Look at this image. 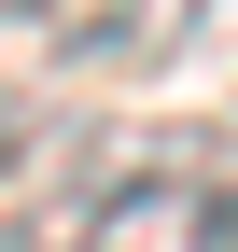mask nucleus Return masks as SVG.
<instances>
[{
    "mask_svg": "<svg viewBox=\"0 0 238 252\" xmlns=\"http://www.w3.org/2000/svg\"><path fill=\"white\" fill-rule=\"evenodd\" d=\"M0 168H14V126H0Z\"/></svg>",
    "mask_w": 238,
    "mask_h": 252,
    "instance_id": "obj_3",
    "label": "nucleus"
},
{
    "mask_svg": "<svg viewBox=\"0 0 238 252\" xmlns=\"http://www.w3.org/2000/svg\"><path fill=\"white\" fill-rule=\"evenodd\" d=\"M196 14H210V0H84V14L42 28V56L56 70H154V56L196 42Z\"/></svg>",
    "mask_w": 238,
    "mask_h": 252,
    "instance_id": "obj_2",
    "label": "nucleus"
},
{
    "mask_svg": "<svg viewBox=\"0 0 238 252\" xmlns=\"http://www.w3.org/2000/svg\"><path fill=\"white\" fill-rule=\"evenodd\" d=\"M238 140H196V126H140V140H70L14 210H0V252H182L196 196H210Z\"/></svg>",
    "mask_w": 238,
    "mask_h": 252,
    "instance_id": "obj_1",
    "label": "nucleus"
}]
</instances>
